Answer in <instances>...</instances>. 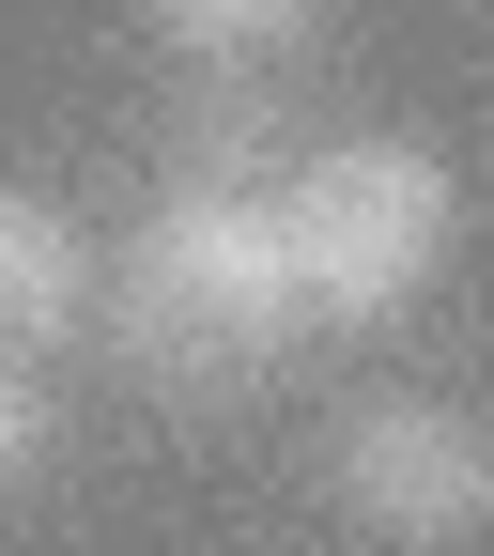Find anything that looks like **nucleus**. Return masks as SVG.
<instances>
[{"label": "nucleus", "instance_id": "20e7f679", "mask_svg": "<svg viewBox=\"0 0 494 556\" xmlns=\"http://www.w3.org/2000/svg\"><path fill=\"white\" fill-rule=\"evenodd\" d=\"M93 309V248L47 186H0V371H31L47 340H78Z\"/></svg>", "mask_w": 494, "mask_h": 556}, {"label": "nucleus", "instance_id": "f257e3e1", "mask_svg": "<svg viewBox=\"0 0 494 556\" xmlns=\"http://www.w3.org/2000/svg\"><path fill=\"white\" fill-rule=\"evenodd\" d=\"M109 340H124V371L170 387V402L248 387L278 340H294V263H278V217H263V201H155V217L124 232Z\"/></svg>", "mask_w": 494, "mask_h": 556}, {"label": "nucleus", "instance_id": "0eeeda50", "mask_svg": "<svg viewBox=\"0 0 494 556\" xmlns=\"http://www.w3.org/2000/svg\"><path fill=\"white\" fill-rule=\"evenodd\" d=\"M47 464H62V402H47V371H0V495H31Z\"/></svg>", "mask_w": 494, "mask_h": 556}, {"label": "nucleus", "instance_id": "39448f33", "mask_svg": "<svg viewBox=\"0 0 494 556\" xmlns=\"http://www.w3.org/2000/svg\"><path fill=\"white\" fill-rule=\"evenodd\" d=\"M278 93L263 78H201L170 109V201H278Z\"/></svg>", "mask_w": 494, "mask_h": 556}, {"label": "nucleus", "instance_id": "f03ea898", "mask_svg": "<svg viewBox=\"0 0 494 556\" xmlns=\"http://www.w3.org/2000/svg\"><path fill=\"white\" fill-rule=\"evenodd\" d=\"M263 217H278V263H294V325H402L464 232V186L417 139H325Z\"/></svg>", "mask_w": 494, "mask_h": 556}, {"label": "nucleus", "instance_id": "423d86ee", "mask_svg": "<svg viewBox=\"0 0 494 556\" xmlns=\"http://www.w3.org/2000/svg\"><path fill=\"white\" fill-rule=\"evenodd\" d=\"M309 16H325V0H155V31L201 62V78H263V62H294Z\"/></svg>", "mask_w": 494, "mask_h": 556}, {"label": "nucleus", "instance_id": "7ed1b4c3", "mask_svg": "<svg viewBox=\"0 0 494 556\" xmlns=\"http://www.w3.org/2000/svg\"><path fill=\"white\" fill-rule=\"evenodd\" d=\"M325 495L402 556H448V541L494 526V433L464 402H356L325 433Z\"/></svg>", "mask_w": 494, "mask_h": 556}]
</instances>
